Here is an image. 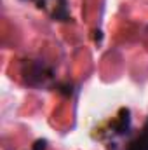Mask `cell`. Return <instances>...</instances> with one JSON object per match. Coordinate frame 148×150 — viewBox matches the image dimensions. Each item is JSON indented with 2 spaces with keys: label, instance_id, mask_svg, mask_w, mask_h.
<instances>
[{
  "label": "cell",
  "instance_id": "obj_1",
  "mask_svg": "<svg viewBox=\"0 0 148 150\" xmlns=\"http://www.w3.org/2000/svg\"><path fill=\"white\" fill-rule=\"evenodd\" d=\"M127 150H148V129L141 136H138L134 142H131Z\"/></svg>",
  "mask_w": 148,
  "mask_h": 150
}]
</instances>
